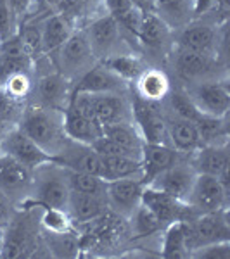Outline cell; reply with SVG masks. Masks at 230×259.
<instances>
[{"label":"cell","mask_w":230,"mask_h":259,"mask_svg":"<svg viewBox=\"0 0 230 259\" xmlns=\"http://www.w3.org/2000/svg\"><path fill=\"white\" fill-rule=\"evenodd\" d=\"M18 128L54 157L68 140L64 133V112L45 109V107L26 104L19 118Z\"/></svg>","instance_id":"obj_1"},{"label":"cell","mask_w":230,"mask_h":259,"mask_svg":"<svg viewBox=\"0 0 230 259\" xmlns=\"http://www.w3.org/2000/svg\"><path fill=\"white\" fill-rule=\"evenodd\" d=\"M166 64L171 68V73L175 74L180 87L190 85V83L228 78L223 56H216V54H203L175 47Z\"/></svg>","instance_id":"obj_2"},{"label":"cell","mask_w":230,"mask_h":259,"mask_svg":"<svg viewBox=\"0 0 230 259\" xmlns=\"http://www.w3.org/2000/svg\"><path fill=\"white\" fill-rule=\"evenodd\" d=\"M69 192L64 168L54 161L45 162L33 171L30 197L21 204V207H54L66 211Z\"/></svg>","instance_id":"obj_3"},{"label":"cell","mask_w":230,"mask_h":259,"mask_svg":"<svg viewBox=\"0 0 230 259\" xmlns=\"http://www.w3.org/2000/svg\"><path fill=\"white\" fill-rule=\"evenodd\" d=\"M47 57L50 66L73 83H76L87 71L99 62L92 52L83 28H76L73 35Z\"/></svg>","instance_id":"obj_4"},{"label":"cell","mask_w":230,"mask_h":259,"mask_svg":"<svg viewBox=\"0 0 230 259\" xmlns=\"http://www.w3.org/2000/svg\"><path fill=\"white\" fill-rule=\"evenodd\" d=\"M175 31L156 14H144L137 35V49L152 68H163L175 49Z\"/></svg>","instance_id":"obj_5"},{"label":"cell","mask_w":230,"mask_h":259,"mask_svg":"<svg viewBox=\"0 0 230 259\" xmlns=\"http://www.w3.org/2000/svg\"><path fill=\"white\" fill-rule=\"evenodd\" d=\"M82 28L85 31L90 49L97 61H104L107 57L114 56V54L125 52V50H133L125 41L116 19L106 14V12H99L97 16L90 18L89 23ZM133 52H137V50H133Z\"/></svg>","instance_id":"obj_6"},{"label":"cell","mask_w":230,"mask_h":259,"mask_svg":"<svg viewBox=\"0 0 230 259\" xmlns=\"http://www.w3.org/2000/svg\"><path fill=\"white\" fill-rule=\"evenodd\" d=\"M35 76L28 104L62 112L68 109L71 95L74 92V83L57 73L52 66L47 68L45 73H35Z\"/></svg>","instance_id":"obj_7"},{"label":"cell","mask_w":230,"mask_h":259,"mask_svg":"<svg viewBox=\"0 0 230 259\" xmlns=\"http://www.w3.org/2000/svg\"><path fill=\"white\" fill-rule=\"evenodd\" d=\"M218 21H208L196 18L189 24L175 31L173 40L177 49L194 50L203 54H216L221 56V45L225 44L220 35Z\"/></svg>","instance_id":"obj_8"},{"label":"cell","mask_w":230,"mask_h":259,"mask_svg":"<svg viewBox=\"0 0 230 259\" xmlns=\"http://www.w3.org/2000/svg\"><path fill=\"white\" fill-rule=\"evenodd\" d=\"M182 89L201 114L218 116V118L228 116V109H230L228 78L190 83V85H183Z\"/></svg>","instance_id":"obj_9"},{"label":"cell","mask_w":230,"mask_h":259,"mask_svg":"<svg viewBox=\"0 0 230 259\" xmlns=\"http://www.w3.org/2000/svg\"><path fill=\"white\" fill-rule=\"evenodd\" d=\"M187 207L192 214L215 212L228 207V182L211 177L198 175L187 199Z\"/></svg>","instance_id":"obj_10"},{"label":"cell","mask_w":230,"mask_h":259,"mask_svg":"<svg viewBox=\"0 0 230 259\" xmlns=\"http://www.w3.org/2000/svg\"><path fill=\"white\" fill-rule=\"evenodd\" d=\"M228 235L230 225L227 209L194 214L192 218L187 220V237H189L190 250L208 244H215V242L228 240Z\"/></svg>","instance_id":"obj_11"},{"label":"cell","mask_w":230,"mask_h":259,"mask_svg":"<svg viewBox=\"0 0 230 259\" xmlns=\"http://www.w3.org/2000/svg\"><path fill=\"white\" fill-rule=\"evenodd\" d=\"M133 123L145 144H168L166 112L161 102H149L132 94Z\"/></svg>","instance_id":"obj_12"},{"label":"cell","mask_w":230,"mask_h":259,"mask_svg":"<svg viewBox=\"0 0 230 259\" xmlns=\"http://www.w3.org/2000/svg\"><path fill=\"white\" fill-rule=\"evenodd\" d=\"M145 189V182L142 177H128L107 182L106 200L109 211L118 214L120 218L128 220L142 204V194Z\"/></svg>","instance_id":"obj_13"},{"label":"cell","mask_w":230,"mask_h":259,"mask_svg":"<svg viewBox=\"0 0 230 259\" xmlns=\"http://www.w3.org/2000/svg\"><path fill=\"white\" fill-rule=\"evenodd\" d=\"M0 154H6V156L16 159L30 171H35L42 164L52 161V157L18 126H12L4 135L2 142H0Z\"/></svg>","instance_id":"obj_14"},{"label":"cell","mask_w":230,"mask_h":259,"mask_svg":"<svg viewBox=\"0 0 230 259\" xmlns=\"http://www.w3.org/2000/svg\"><path fill=\"white\" fill-rule=\"evenodd\" d=\"M196 177H198V173L192 168L189 157H185V159H180L178 162H175L173 166L161 171L156 178L150 180V183H147V185L156 190L165 192L170 197L180 200L183 204H187V199H189Z\"/></svg>","instance_id":"obj_15"},{"label":"cell","mask_w":230,"mask_h":259,"mask_svg":"<svg viewBox=\"0 0 230 259\" xmlns=\"http://www.w3.org/2000/svg\"><path fill=\"white\" fill-rule=\"evenodd\" d=\"M52 161L66 169L83 171V173L97 175V177L104 178L102 159H100L99 154L92 149V145L80 144V142L68 139L64 142V145H62V149L52 157Z\"/></svg>","instance_id":"obj_16"},{"label":"cell","mask_w":230,"mask_h":259,"mask_svg":"<svg viewBox=\"0 0 230 259\" xmlns=\"http://www.w3.org/2000/svg\"><path fill=\"white\" fill-rule=\"evenodd\" d=\"M33 171L24 168L16 159L0 154V190L7 195L12 204H23L30 197Z\"/></svg>","instance_id":"obj_17"},{"label":"cell","mask_w":230,"mask_h":259,"mask_svg":"<svg viewBox=\"0 0 230 259\" xmlns=\"http://www.w3.org/2000/svg\"><path fill=\"white\" fill-rule=\"evenodd\" d=\"M94 114L100 124L133 121V102L130 94H92Z\"/></svg>","instance_id":"obj_18"},{"label":"cell","mask_w":230,"mask_h":259,"mask_svg":"<svg viewBox=\"0 0 230 259\" xmlns=\"http://www.w3.org/2000/svg\"><path fill=\"white\" fill-rule=\"evenodd\" d=\"M142 204L160 220V223L163 227H166V225L173 223V221H178V220L187 221L194 216L189 207H187V204L170 197L168 194L152 189V187H149V185H145L144 194H142Z\"/></svg>","instance_id":"obj_19"},{"label":"cell","mask_w":230,"mask_h":259,"mask_svg":"<svg viewBox=\"0 0 230 259\" xmlns=\"http://www.w3.org/2000/svg\"><path fill=\"white\" fill-rule=\"evenodd\" d=\"M189 162L198 175H211L227 182L230 166L228 144L201 145L189 156Z\"/></svg>","instance_id":"obj_20"},{"label":"cell","mask_w":230,"mask_h":259,"mask_svg":"<svg viewBox=\"0 0 230 259\" xmlns=\"http://www.w3.org/2000/svg\"><path fill=\"white\" fill-rule=\"evenodd\" d=\"M74 89L89 94H130L132 85L106 68L102 62H97L74 83Z\"/></svg>","instance_id":"obj_21"},{"label":"cell","mask_w":230,"mask_h":259,"mask_svg":"<svg viewBox=\"0 0 230 259\" xmlns=\"http://www.w3.org/2000/svg\"><path fill=\"white\" fill-rule=\"evenodd\" d=\"M170 74L163 68L147 66L140 73V76L132 83V94L139 99L149 102H163L171 90Z\"/></svg>","instance_id":"obj_22"},{"label":"cell","mask_w":230,"mask_h":259,"mask_svg":"<svg viewBox=\"0 0 230 259\" xmlns=\"http://www.w3.org/2000/svg\"><path fill=\"white\" fill-rule=\"evenodd\" d=\"M180 159H185V157L178 154L170 144H145L140 157L142 180L147 185V183H150V180L156 178L161 171L173 166Z\"/></svg>","instance_id":"obj_23"},{"label":"cell","mask_w":230,"mask_h":259,"mask_svg":"<svg viewBox=\"0 0 230 259\" xmlns=\"http://www.w3.org/2000/svg\"><path fill=\"white\" fill-rule=\"evenodd\" d=\"M107 211H109V206H107L106 197H102V195H90L73 190L69 192L66 212H68L69 220L73 221V225H87L106 214Z\"/></svg>","instance_id":"obj_24"},{"label":"cell","mask_w":230,"mask_h":259,"mask_svg":"<svg viewBox=\"0 0 230 259\" xmlns=\"http://www.w3.org/2000/svg\"><path fill=\"white\" fill-rule=\"evenodd\" d=\"M166 130H168V144L183 157H189L196 149L203 145L194 121L166 114Z\"/></svg>","instance_id":"obj_25"},{"label":"cell","mask_w":230,"mask_h":259,"mask_svg":"<svg viewBox=\"0 0 230 259\" xmlns=\"http://www.w3.org/2000/svg\"><path fill=\"white\" fill-rule=\"evenodd\" d=\"M74 21L62 14H50L42 19V50L44 56H49L57 50L76 30Z\"/></svg>","instance_id":"obj_26"},{"label":"cell","mask_w":230,"mask_h":259,"mask_svg":"<svg viewBox=\"0 0 230 259\" xmlns=\"http://www.w3.org/2000/svg\"><path fill=\"white\" fill-rule=\"evenodd\" d=\"M102 135L107 137L111 142H114L128 156L135 157V159H140L142 157V149H144L145 142L142 139L139 128L135 126L133 121H130V123L104 124Z\"/></svg>","instance_id":"obj_27"},{"label":"cell","mask_w":230,"mask_h":259,"mask_svg":"<svg viewBox=\"0 0 230 259\" xmlns=\"http://www.w3.org/2000/svg\"><path fill=\"white\" fill-rule=\"evenodd\" d=\"M154 14L177 31L196 19V0H156Z\"/></svg>","instance_id":"obj_28"},{"label":"cell","mask_w":230,"mask_h":259,"mask_svg":"<svg viewBox=\"0 0 230 259\" xmlns=\"http://www.w3.org/2000/svg\"><path fill=\"white\" fill-rule=\"evenodd\" d=\"M161 244H160V256L170 259H182L189 257V237H187V221L178 220L166 225L163 228Z\"/></svg>","instance_id":"obj_29"},{"label":"cell","mask_w":230,"mask_h":259,"mask_svg":"<svg viewBox=\"0 0 230 259\" xmlns=\"http://www.w3.org/2000/svg\"><path fill=\"white\" fill-rule=\"evenodd\" d=\"M64 133L69 140L92 145L99 137H102V124L95 119L85 118V116L66 109L64 111Z\"/></svg>","instance_id":"obj_30"},{"label":"cell","mask_w":230,"mask_h":259,"mask_svg":"<svg viewBox=\"0 0 230 259\" xmlns=\"http://www.w3.org/2000/svg\"><path fill=\"white\" fill-rule=\"evenodd\" d=\"M102 62L106 68H109L112 73H116L120 78H123L125 81H128L132 85L137 78L140 76V73L147 68V62L144 61V57L139 52H133V50H125V52L114 54V56L107 57Z\"/></svg>","instance_id":"obj_31"},{"label":"cell","mask_w":230,"mask_h":259,"mask_svg":"<svg viewBox=\"0 0 230 259\" xmlns=\"http://www.w3.org/2000/svg\"><path fill=\"white\" fill-rule=\"evenodd\" d=\"M44 244L54 257H76L80 256V237L73 232H45Z\"/></svg>","instance_id":"obj_32"},{"label":"cell","mask_w":230,"mask_h":259,"mask_svg":"<svg viewBox=\"0 0 230 259\" xmlns=\"http://www.w3.org/2000/svg\"><path fill=\"white\" fill-rule=\"evenodd\" d=\"M194 123H196V126H198V132H199V137H201L203 145L228 144L227 116L218 118V116L199 114Z\"/></svg>","instance_id":"obj_33"},{"label":"cell","mask_w":230,"mask_h":259,"mask_svg":"<svg viewBox=\"0 0 230 259\" xmlns=\"http://www.w3.org/2000/svg\"><path fill=\"white\" fill-rule=\"evenodd\" d=\"M104 164V178L106 182L128 177H142V162L140 159L130 156H100Z\"/></svg>","instance_id":"obj_34"},{"label":"cell","mask_w":230,"mask_h":259,"mask_svg":"<svg viewBox=\"0 0 230 259\" xmlns=\"http://www.w3.org/2000/svg\"><path fill=\"white\" fill-rule=\"evenodd\" d=\"M128 230H130V235L133 239L142 240V239H150V237L158 235L163 232V225L160 220L150 212L144 204H140L135 209V212L127 220Z\"/></svg>","instance_id":"obj_35"},{"label":"cell","mask_w":230,"mask_h":259,"mask_svg":"<svg viewBox=\"0 0 230 259\" xmlns=\"http://www.w3.org/2000/svg\"><path fill=\"white\" fill-rule=\"evenodd\" d=\"M16 33H18V38L24 54L33 61V64L40 57H44V50H42V19L23 21Z\"/></svg>","instance_id":"obj_36"},{"label":"cell","mask_w":230,"mask_h":259,"mask_svg":"<svg viewBox=\"0 0 230 259\" xmlns=\"http://www.w3.org/2000/svg\"><path fill=\"white\" fill-rule=\"evenodd\" d=\"M64 175H66V180H68L69 190L106 197L107 182L104 178L97 177V175L83 173V171H73V169H66V168H64Z\"/></svg>","instance_id":"obj_37"},{"label":"cell","mask_w":230,"mask_h":259,"mask_svg":"<svg viewBox=\"0 0 230 259\" xmlns=\"http://www.w3.org/2000/svg\"><path fill=\"white\" fill-rule=\"evenodd\" d=\"M0 87L4 89L9 97L14 100H19L23 104H28L31 89H33V73L30 71H23V73H14L9 78H6Z\"/></svg>","instance_id":"obj_38"},{"label":"cell","mask_w":230,"mask_h":259,"mask_svg":"<svg viewBox=\"0 0 230 259\" xmlns=\"http://www.w3.org/2000/svg\"><path fill=\"white\" fill-rule=\"evenodd\" d=\"M42 218L40 225L45 232H68L73 230V221L69 220L64 209H54V207H40Z\"/></svg>","instance_id":"obj_39"},{"label":"cell","mask_w":230,"mask_h":259,"mask_svg":"<svg viewBox=\"0 0 230 259\" xmlns=\"http://www.w3.org/2000/svg\"><path fill=\"white\" fill-rule=\"evenodd\" d=\"M24 106L26 104L9 97L0 87V123L7 124V126H18Z\"/></svg>","instance_id":"obj_40"},{"label":"cell","mask_w":230,"mask_h":259,"mask_svg":"<svg viewBox=\"0 0 230 259\" xmlns=\"http://www.w3.org/2000/svg\"><path fill=\"white\" fill-rule=\"evenodd\" d=\"M189 257H199V259H230V240L215 242L203 247H198L190 250Z\"/></svg>","instance_id":"obj_41"},{"label":"cell","mask_w":230,"mask_h":259,"mask_svg":"<svg viewBox=\"0 0 230 259\" xmlns=\"http://www.w3.org/2000/svg\"><path fill=\"white\" fill-rule=\"evenodd\" d=\"M16 31H18V23L12 18L7 0H0V38H9Z\"/></svg>","instance_id":"obj_42"},{"label":"cell","mask_w":230,"mask_h":259,"mask_svg":"<svg viewBox=\"0 0 230 259\" xmlns=\"http://www.w3.org/2000/svg\"><path fill=\"white\" fill-rule=\"evenodd\" d=\"M7 6H9V9L12 12V18L16 19V23L19 26L21 21L26 18V14L30 12L33 0H7Z\"/></svg>","instance_id":"obj_43"},{"label":"cell","mask_w":230,"mask_h":259,"mask_svg":"<svg viewBox=\"0 0 230 259\" xmlns=\"http://www.w3.org/2000/svg\"><path fill=\"white\" fill-rule=\"evenodd\" d=\"M14 214V204L12 200L0 190V223H7Z\"/></svg>","instance_id":"obj_44"},{"label":"cell","mask_w":230,"mask_h":259,"mask_svg":"<svg viewBox=\"0 0 230 259\" xmlns=\"http://www.w3.org/2000/svg\"><path fill=\"white\" fill-rule=\"evenodd\" d=\"M132 4L144 14H154L156 9V0H132Z\"/></svg>","instance_id":"obj_45"},{"label":"cell","mask_w":230,"mask_h":259,"mask_svg":"<svg viewBox=\"0 0 230 259\" xmlns=\"http://www.w3.org/2000/svg\"><path fill=\"white\" fill-rule=\"evenodd\" d=\"M4 245H6V223H0V257H2Z\"/></svg>","instance_id":"obj_46"},{"label":"cell","mask_w":230,"mask_h":259,"mask_svg":"<svg viewBox=\"0 0 230 259\" xmlns=\"http://www.w3.org/2000/svg\"><path fill=\"white\" fill-rule=\"evenodd\" d=\"M12 126H7V124H4V123H0V142H2L4 139V135H6L7 132H9Z\"/></svg>","instance_id":"obj_47"},{"label":"cell","mask_w":230,"mask_h":259,"mask_svg":"<svg viewBox=\"0 0 230 259\" xmlns=\"http://www.w3.org/2000/svg\"><path fill=\"white\" fill-rule=\"evenodd\" d=\"M0 41H2V38H0Z\"/></svg>","instance_id":"obj_48"}]
</instances>
